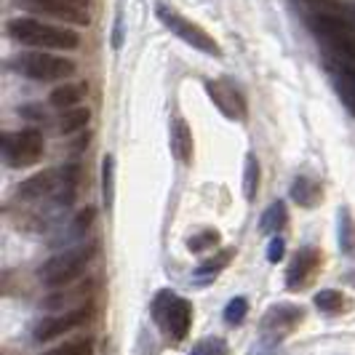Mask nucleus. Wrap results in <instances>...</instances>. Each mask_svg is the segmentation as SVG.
<instances>
[{"label": "nucleus", "instance_id": "obj_1", "mask_svg": "<svg viewBox=\"0 0 355 355\" xmlns=\"http://www.w3.org/2000/svg\"><path fill=\"white\" fill-rule=\"evenodd\" d=\"M6 35L14 43L30 46V49H46V51H75L80 46V35L62 27V24H49L37 17H17L6 24Z\"/></svg>", "mask_w": 355, "mask_h": 355}, {"label": "nucleus", "instance_id": "obj_2", "mask_svg": "<svg viewBox=\"0 0 355 355\" xmlns=\"http://www.w3.org/2000/svg\"><path fill=\"white\" fill-rule=\"evenodd\" d=\"M96 257V241H83V243H75L72 249L56 254L51 259H46L40 270H37V278L46 288H62V286L75 284L83 272L89 262Z\"/></svg>", "mask_w": 355, "mask_h": 355}, {"label": "nucleus", "instance_id": "obj_3", "mask_svg": "<svg viewBox=\"0 0 355 355\" xmlns=\"http://www.w3.org/2000/svg\"><path fill=\"white\" fill-rule=\"evenodd\" d=\"M150 318L158 323L163 337L171 342H182L193 326V304L190 300L174 294L171 288H160L150 302Z\"/></svg>", "mask_w": 355, "mask_h": 355}, {"label": "nucleus", "instance_id": "obj_4", "mask_svg": "<svg viewBox=\"0 0 355 355\" xmlns=\"http://www.w3.org/2000/svg\"><path fill=\"white\" fill-rule=\"evenodd\" d=\"M11 67L37 83H64L67 78L75 75V62L62 56V53H51L46 49H35V51H24L11 59Z\"/></svg>", "mask_w": 355, "mask_h": 355}, {"label": "nucleus", "instance_id": "obj_5", "mask_svg": "<svg viewBox=\"0 0 355 355\" xmlns=\"http://www.w3.org/2000/svg\"><path fill=\"white\" fill-rule=\"evenodd\" d=\"M304 318V310L300 304H291V302H278V304H270L262 320H259V347L272 353L281 342H284Z\"/></svg>", "mask_w": 355, "mask_h": 355}, {"label": "nucleus", "instance_id": "obj_6", "mask_svg": "<svg viewBox=\"0 0 355 355\" xmlns=\"http://www.w3.org/2000/svg\"><path fill=\"white\" fill-rule=\"evenodd\" d=\"M43 131L35 125L19 128V131H8L3 134V158L11 168H30L37 160L43 158Z\"/></svg>", "mask_w": 355, "mask_h": 355}, {"label": "nucleus", "instance_id": "obj_7", "mask_svg": "<svg viewBox=\"0 0 355 355\" xmlns=\"http://www.w3.org/2000/svg\"><path fill=\"white\" fill-rule=\"evenodd\" d=\"M307 24L315 35L323 37L347 62H355V24L339 17H331V14H318V11L307 14Z\"/></svg>", "mask_w": 355, "mask_h": 355}, {"label": "nucleus", "instance_id": "obj_8", "mask_svg": "<svg viewBox=\"0 0 355 355\" xmlns=\"http://www.w3.org/2000/svg\"><path fill=\"white\" fill-rule=\"evenodd\" d=\"M158 19L163 21V27H166V30H171L182 43L193 46V49H198V51L209 53V56H222L219 43H216L206 30H200L198 24H193L190 19H184L182 14H177L174 8H168V6H158Z\"/></svg>", "mask_w": 355, "mask_h": 355}, {"label": "nucleus", "instance_id": "obj_9", "mask_svg": "<svg viewBox=\"0 0 355 355\" xmlns=\"http://www.w3.org/2000/svg\"><path fill=\"white\" fill-rule=\"evenodd\" d=\"M94 302H86L80 307H72V310H62L59 315H51V318L40 320L35 329V342H51V339H59L62 334H67L72 329H80L86 326L91 318H94Z\"/></svg>", "mask_w": 355, "mask_h": 355}, {"label": "nucleus", "instance_id": "obj_10", "mask_svg": "<svg viewBox=\"0 0 355 355\" xmlns=\"http://www.w3.org/2000/svg\"><path fill=\"white\" fill-rule=\"evenodd\" d=\"M320 251L315 246H302V249L294 251L291 257V265L286 267V288L288 291H302L313 284V278L318 275L320 270Z\"/></svg>", "mask_w": 355, "mask_h": 355}, {"label": "nucleus", "instance_id": "obj_11", "mask_svg": "<svg viewBox=\"0 0 355 355\" xmlns=\"http://www.w3.org/2000/svg\"><path fill=\"white\" fill-rule=\"evenodd\" d=\"M33 11L49 14V17L59 19V21H70L75 27H89L91 24V11L80 8L70 0H24Z\"/></svg>", "mask_w": 355, "mask_h": 355}, {"label": "nucleus", "instance_id": "obj_12", "mask_svg": "<svg viewBox=\"0 0 355 355\" xmlns=\"http://www.w3.org/2000/svg\"><path fill=\"white\" fill-rule=\"evenodd\" d=\"M206 91L225 118H230V121L246 118V99L238 94V89H232L227 83H219V80H206Z\"/></svg>", "mask_w": 355, "mask_h": 355}, {"label": "nucleus", "instance_id": "obj_13", "mask_svg": "<svg viewBox=\"0 0 355 355\" xmlns=\"http://www.w3.org/2000/svg\"><path fill=\"white\" fill-rule=\"evenodd\" d=\"M59 177H62V168H46V171H37L30 179H24L17 187V196L21 200H43V198H51L59 187Z\"/></svg>", "mask_w": 355, "mask_h": 355}, {"label": "nucleus", "instance_id": "obj_14", "mask_svg": "<svg viewBox=\"0 0 355 355\" xmlns=\"http://www.w3.org/2000/svg\"><path fill=\"white\" fill-rule=\"evenodd\" d=\"M91 294H94V281H86V284L78 286H62L56 288L51 297L43 300V307L46 310H72V307H80V304L91 302Z\"/></svg>", "mask_w": 355, "mask_h": 355}, {"label": "nucleus", "instance_id": "obj_15", "mask_svg": "<svg viewBox=\"0 0 355 355\" xmlns=\"http://www.w3.org/2000/svg\"><path fill=\"white\" fill-rule=\"evenodd\" d=\"M232 259H235V249H230V246H227V249H216L214 257L203 259V262L193 270V281H196L198 286H209L219 272L227 270V265H232Z\"/></svg>", "mask_w": 355, "mask_h": 355}, {"label": "nucleus", "instance_id": "obj_16", "mask_svg": "<svg viewBox=\"0 0 355 355\" xmlns=\"http://www.w3.org/2000/svg\"><path fill=\"white\" fill-rule=\"evenodd\" d=\"M288 196H291V200L297 206H302V209H315L320 203V198H323V190H320V184L313 177L300 174V177H294V182H291Z\"/></svg>", "mask_w": 355, "mask_h": 355}, {"label": "nucleus", "instance_id": "obj_17", "mask_svg": "<svg viewBox=\"0 0 355 355\" xmlns=\"http://www.w3.org/2000/svg\"><path fill=\"white\" fill-rule=\"evenodd\" d=\"M89 94V86L86 83H62L49 94V105L53 110H70V107H78Z\"/></svg>", "mask_w": 355, "mask_h": 355}, {"label": "nucleus", "instance_id": "obj_18", "mask_svg": "<svg viewBox=\"0 0 355 355\" xmlns=\"http://www.w3.org/2000/svg\"><path fill=\"white\" fill-rule=\"evenodd\" d=\"M91 121V110L89 107H70V110H59V118H56V123H53V131L56 134H62V137H67V134H78V131H83Z\"/></svg>", "mask_w": 355, "mask_h": 355}, {"label": "nucleus", "instance_id": "obj_19", "mask_svg": "<svg viewBox=\"0 0 355 355\" xmlns=\"http://www.w3.org/2000/svg\"><path fill=\"white\" fill-rule=\"evenodd\" d=\"M171 153L184 166L193 160V131H190L187 121H182V118H177L171 125Z\"/></svg>", "mask_w": 355, "mask_h": 355}, {"label": "nucleus", "instance_id": "obj_20", "mask_svg": "<svg viewBox=\"0 0 355 355\" xmlns=\"http://www.w3.org/2000/svg\"><path fill=\"white\" fill-rule=\"evenodd\" d=\"M286 225H288V206H286V200H272L262 211V216H259V232L262 235H281Z\"/></svg>", "mask_w": 355, "mask_h": 355}, {"label": "nucleus", "instance_id": "obj_21", "mask_svg": "<svg viewBox=\"0 0 355 355\" xmlns=\"http://www.w3.org/2000/svg\"><path fill=\"white\" fill-rule=\"evenodd\" d=\"M337 241H339V251L345 257L355 259V219L350 209H339L337 214Z\"/></svg>", "mask_w": 355, "mask_h": 355}, {"label": "nucleus", "instance_id": "obj_22", "mask_svg": "<svg viewBox=\"0 0 355 355\" xmlns=\"http://www.w3.org/2000/svg\"><path fill=\"white\" fill-rule=\"evenodd\" d=\"M304 6H310V11L318 14H331L345 21L355 24V3L353 0H304Z\"/></svg>", "mask_w": 355, "mask_h": 355}, {"label": "nucleus", "instance_id": "obj_23", "mask_svg": "<svg viewBox=\"0 0 355 355\" xmlns=\"http://www.w3.org/2000/svg\"><path fill=\"white\" fill-rule=\"evenodd\" d=\"M219 243H222V232L216 227H203L200 232L187 238V251L190 254H203V251L219 249Z\"/></svg>", "mask_w": 355, "mask_h": 355}, {"label": "nucleus", "instance_id": "obj_24", "mask_svg": "<svg viewBox=\"0 0 355 355\" xmlns=\"http://www.w3.org/2000/svg\"><path fill=\"white\" fill-rule=\"evenodd\" d=\"M313 304L326 315H339L345 310V297L339 294L337 288H320L318 294L313 297Z\"/></svg>", "mask_w": 355, "mask_h": 355}, {"label": "nucleus", "instance_id": "obj_25", "mask_svg": "<svg viewBox=\"0 0 355 355\" xmlns=\"http://www.w3.org/2000/svg\"><path fill=\"white\" fill-rule=\"evenodd\" d=\"M102 200L107 211H112L115 206V158L112 155H105L102 160Z\"/></svg>", "mask_w": 355, "mask_h": 355}, {"label": "nucleus", "instance_id": "obj_26", "mask_svg": "<svg viewBox=\"0 0 355 355\" xmlns=\"http://www.w3.org/2000/svg\"><path fill=\"white\" fill-rule=\"evenodd\" d=\"M257 190H259V160H257L254 153H249L246 155V166H243V198L254 200Z\"/></svg>", "mask_w": 355, "mask_h": 355}, {"label": "nucleus", "instance_id": "obj_27", "mask_svg": "<svg viewBox=\"0 0 355 355\" xmlns=\"http://www.w3.org/2000/svg\"><path fill=\"white\" fill-rule=\"evenodd\" d=\"M246 315H249V300L246 297H232L230 302L225 304V313H222L227 326H241L246 320Z\"/></svg>", "mask_w": 355, "mask_h": 355}, {"label": "nucleus", "instance_id": "obj_28", "mask_svg": "<svg viewBox=\"0 0 355 355\" xmlns=\"http://www.w3.org/2000/svg\"><path fill=\"white\" fill-rule=\"evenodd\" d=\"M43 355H94V339L91 337H78L72 342H64L59 347H53Z\"/></svg>", "mask_w": 355, "mask_h": 355}, {"label": "nucleus", "instance_id": "obj_29", "mask_svg": "<svg viewBox=\"0 0 355 355\" xmlns=\"http://www.w3.org/2000/svg\"><path fill=\"white\" fill-rule=\"evenodd\" d=\"M190 355H230V345L222 337H206L193 345Z\"/></svg>", "mask_w": 355, "mask_h": 355}, {"label": "nucleus", "instance_id": "obj_30", "mask_svg": "<svg viewBox=\"0 0 355 355\" xmlns=\"http://www.w3.org/2000/svg\"><path fill=\"white\" fill-rule=\"evenodd\" d=\"M339 91H342L345 102L355 110V67H342V72H339Z\"/></svg>", "mask_w": 355, "mask_h": 355}, {"label": "nucleus", "instance_id": "obj_31", "mask_svg": "<svg viewBox=\"0 0 355 355\" xmlns=\"http://www.w3.org/2000/svg\"><path fill=\"white\" fill-rule=\"evenodd\" d=\"M94 219H96V209H94V206H86L83 211H78L75 214V219H72V235H75V238H80V235L91 227V222H94Z\"/></svg>", "mask_w": 355, "mask_h": 355}, {"label": "nucleus", "instance_id": "obj_32", "mask_svg": "<svg viewBox=\"0 0 355 355\" xmlns=\"http://www.w3.org/2000/svg\"><path fill=\"white\" fill-rule=\"evenodd\" d=\"M284 254H286V241L281 235H270V243H267V251H265L267 262L270 265H278L284 259Z\"/></svg>", "mask_w": 355, "mask_h": 355}, {"label": "nucleus", "instance_id": "obj_33", "mask_svg": "<svg viewBox=\"0 0 355 355\" xmlns=\"http://www.w3.org/2000/svg\"><path fill=\"white\" fill-rule=\"evenodd\" d=\"M19 115L21 118H27V121H37V123H43L49 115H46V110L40 105H24L21 110H19Z\"/></svg>", "mask_w": 355, "mask_h": 355}, {"label": "nucleus", "instance_id": "obj_34", "mask_svg": "<svg viewBox=\"0 0 355 355\" xmlns=\"http://www.w3.org/2000/svg\"><path fill=\"white\" fill-rule=\"evenodd\" d=\"M70 3H75V6H80V8H89V11H91V0H70Z\"/></svg>", "mask_w": 355, "mask_h": 355}]
</instances>
